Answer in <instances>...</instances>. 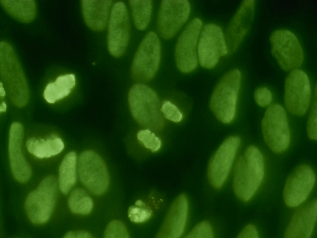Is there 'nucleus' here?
I'll return each mask as SVG.
<instances>
[{
  "label": "nucleus",
  "mask_w": 317,
  "mask_h": 238,
  "mask_svg": "<svg viewBox=\"0 0 317 238\" xmlns=\"http://www.w3.org/2000/svg\"><path fill=\"white\" fill-rule=\"evenodd\" d=\"M264 175L263 155L255 146H248L238 158L234 167L232 187L237 198L244 202L250 201L259 188Z\"/></svg>",
  "instance_id": "obj_1"
},
{
  "label": "nucleus",
  "mask_w": 317,
  "mask_h": 238,
  "mask_svg": "<svg viewBox=\"0 0 317 238\" xmlns=\"http://www.w3.org/2000/svg\"><path fill=\"white\" fill-rule=\"evenodd\" d=\"M128 99L131 114L140 125L152 130L163 127L164 121L160 111V100L152 89L137 83L130 89Z\"/></svg>",
  "instance_id": "obj_2"
},
{
  "label": "nucleus",
  "mask_w": 317,
  "mask_h": 238,
  "mask_svg": "<svg viewBox=\"0 0 317 238\" xmlns=\"http://www.w3.org/2000/svg\"><path fill=\"white\" fill-rule=\"evenodd\" d=\"M241 80L239 70L229 71L220 79L212 95L210 108L218 119L224 123H231L235 117Z\"/></svg>",
  "instance_id": "obj_3"
},
{
  "label": "nucleus",
  "mask_w": 317,
  "mask_h": 238,
  "mask_svg": "<svg viewBox=\"0 0 317 238\" xmlns=\"http://www.w3.org/2000/svg\"><path fill=\"white\" fill-rule=\"evenodd\" d=\"M59 188L56 178L50 175L45 178L35 189L28 193L25 208L32 223L41 224L49 219L56 204Z\"/></svg>",
  "instance_id": "obj_4"
},
{
  "label": "nucleus",
  "mask_w": 317,
  "mask_h": 238,
  "mask_svg": "<svg viewBox=\"0 0 317 238\" xmlns=\"http://www.w3.org/2000/svg\"><path fill=\"white\" fill-rule=\"evenodd\" d=\"M161 48L157 34L148 32L140 44L132 64L131 75L135 81L143 83L154 77L160 64Z\"/></svg>",
  "instance_id": "obj_5"
},
{
  "label": "nucleus",
  "mask_w": 317,
  "mask_h": 238,
  "mask_svg": "<svg viewBox=\"0 0 317 238\" xmlns=\"http://www.w3.org/2000/svg\"><path fill=\"white\" fill-rule=\"evenodd\" d=\"M263 138L273 152L281 153L288 148L290 135L287 114L280 105L274 104L267 108L261 123Z\"/></svg>",
  "instance_id": "obj_6"
},
{
  "label": "nucleus",
  "mask_w": 317,
  "mask_h": 238,
  "mask_svg": "<svg viewBox=\"0 0 317 238\" xmlns=\"http://www.w3.org/2000/svg\"><path fill=\"white\" fill-rule=\"evenodd\" d=\"M77 174L86 189L99 195L107 190L109 176L106 166L101 157L94 151L86 150L78 157Z\"/></svg>",
  "instance_id": "obj_7"
},
{
  "label": "nucleus",
  "mask_w": 317,
  "mask_h": 238,
  "mask_svg": "<svg viewBox=\"0 0 317 238\" xmlns=\"http://www.w3.org/2000/svg\"><path fill=\"white\" fill-rule=\"evenodd\" d=\"M271 52L280 68L285 71L298 69L302 65L304 54L295 35L286 29L277 30L271 35Z\"/></svg>",
  "instance_id": "obj_8"
},
{
  "label": "nucleus",
  "mask_w": 317,
  "mask_h": 238,
  "mask_svg": "<svg viewBox=\"0 0 317 238\" xmlns=\"http://www.w3.org/2000/svg\"><path fill=\"white\" fill-rule=\"evenodd\" d=\"M203 26L201 20L195 18L186 26L178 38L175 56L177 68L182 73H190L198 66V46Z\"/></svg>",
  "instance_id": "obj_9"
},
{
  "label": "nucleus",
  "mask_w": 317,
  "mask_h": 238,
  "mask_svg": "<svg viewBox=\"0 0 317 238\" xmlns=\"http://www.w3.org/2000/svg\"><path fill=\"white\" fill-rule=\"evenodd\" d=\"M284 103L291 114L297 116L305 115L311 100V90L309 78L303 71L292 70L285 82Z\"/></svg>",
  "instance_id": "obj_10"
},
{
  "label": "nucleus",
  "mask_w": 317,
  "mask_h": 238,
  "mask_svg": "<svg viewBox=\"0 0 317 238\" xmlns=\"http://www.w3.org/2000/svg\"><path fill=\"white\" fill-rule=\"evenodd\" d=\"M197 50L201 66L207 69L215 67L221 57L228 54L225 35L221 27L212 23L203 26Z\"/></svg>",
  "instance_id": "obj_11"
},
{
  "label": "nucleus",
  "mask_w": 317,
  "mask_h": 238,
  "mask_svg": "<svg viewBox=\"0 0 317 238\" xmlns=\"http://www.w3.org/2000/svg\"><path fill=\"white\" fill-rule=\"evenodd\" d=\"M130 27L125 3L119 1L112 6L108 21L107 46L110 53L119 57L125 52L130 37Z\"/></svg>",
  "instance_id": "obj_12"
},
{
  "label": "nucleus",
  "mask_w": 317,
  "mask_h": 238,
  "mask_svg": "<svg viewBox=\"0 0 317 238\" xmlns=\"http://www.w3.org/2000/svg\"><path fill=\"white\" fill-rule=\"evenodd\" d=\"M187 0H163L159 9L157 28L160 36L170 40L180 30L187 21L190 12Z\"/></svg>",
  "instance_id": "obj_13"
},
{
  "label": "nucleus",
  "mask_w": 317,
  "mask_h": 238,
  "mask_svg": "<svg viewBox=\"0 0 317 238\" xmlns=\"http://www.w3.org/2000/svg\"><path fill=\"white\" fill-rule=\"evenodd\" d=\"M240 144L239 137H229L223 141L213 156L208 165L207 175L210 183L214 188L219 189L225 183Z\"/></svg>",
  "instance_id": "obj_14"
},
{
  "label": "nucleus",
  "mask_w": 317,
  "mask_h": 238,
  "mask_svg": "<svg viewBox=\"0 0 317 238\" xmlns=\"http://www.w3.org/2000/svg\"><path fill=\"white\" fill-rule=\"evenodd\" d=\"M315 182L314 171L309 166L302 165L296 168L288 177L283 196L285 204L294 207L298 206L307 198Z\"/></svg>",
  "instance_id": "obj_15"
},
{
  "label": "nucleus",
  "mask_w": 317,
  "mask_h": 238,
  "mask_svg": "<svg viewBox=\"0 0 317 238\" xmlns=\"http://www.w3.org/2000/svg\"><path fill=\"white\" fill-rule=\"evenodd\" d=\"M24 129L18 122L11 126L9 137V154L11 170L14 178L21 183L27 182L30 178L32 170L25 159L22 151Z\"/></svg>",
  "instance_id": "obj_16"
},
{
  "label": "nucleus",
  "mask_w": 317,
  "mask_h": 238,
  "mask_svg": "<svg viewBox=\"0 0 317 238\" xmlns=\"http://www.w3.org/2000/svg\"><path fill=\"white\" fill-rule=\"evenodd\" d=\"M254 2L243 1L230 23L225 35L228 54L235 51L247 33L253 18Z\"/></svg>",
  "instance_id": "obj_17"
},
{
  "label": "nucleus",
  "mask_w": 317,
  "mask_h": 238,
  "mask_svg": "<svg viewBox=\"0 0 317 238\" xmlns=\"http://www.w3.org/2000/svg\"><path fill=\"white\" fill-rule=\"evenodd\" d=\"M317 200L314 199L297 209L285 230L284 237L309 238L317 220Z\"/></svg>",
  "instance_id": "obj_18"
},
{
  "label": "nucleus",
  "mask_w": 317,
  "mask_h": 238,
  "mask_svg": "<svg viewBox=\"0 0 317 238\" xmlns=\"http://www.w3.org/2000/svg\"><path fill=\"white\" fill-rule=\"evenodd\" d=\"M113 2V1L111 0L81 1L84 18L90 29L100 31L106 28Z\"/></svg>",
  "instance_id": "obj_19"
},
{
  "label": "nucleus",
  "mask_w": 317,
  "mask_h": 238,
  "mask_svg": "<svg viewBox=\"0 0 317 238\" xmlns=\"http://www.w3.org/2000/svg\"><path fill=\"white\" fill-rule=\"evenodd\" d=\"M26 146L28 152L33 156L43 159L59 154L63 149L64 145L60 138L53 134L45 139L31 138L27 141Z\"/></svg>",
  "instance_id": "obj_20"
},
{
  "label": "nucleus",
  "mask_w": 317,
  "mask_h": 238,
  "mask_svg": "<svg viewBox=\"0 0 317 238\" xmlns=\"http://www.w3.org/2000/svg\"><path fill=\"white\" fill-rule=\"evenodd\" d=\"M77 161L76 152L71 151L65 156L60 165L58 185L64 194H68L76 182Z\"/></svg>",
  "instance_id": "obj_21"
},
{
  "label": "nucleus",
  "mask_w": 317,
  "mask_h": 238,
  "mask_svg": "<svg viewBox=\"0 0 317 238\" xmlns=\"http://www.w3.org/2000/svg\"><path fill=\"white\" fill-rule=\"evenodd\" d=\"M76 83V79L74 74L61 75L54 82L50 83L46 86L44 93V98L48 102L53 103L68 95Z\"/></svg>",
  "instance_id": "obj_22"
},
{
  "label": "nucleus",
  "mask_w": 317,
  "mask_h": 238,
  "mask_svg": "<svg viewBox=\"0 0 317 238\" xmlns=\"http://www.w3.org/2000/svg\"><path fill=\"white\" fill-rule=\"evenodd\" d=\"M179 200V205L178 200L176 201L177 208H174V211L172 210L174 216L172 213H170L174 218L168 215L167 220L166 221L167 222L166 223L167 225L166 226L168 227L167 228H168L170 231L169 236H180L186 224L189 209L188 201L186 197L183 195L180 196Z\"/></svg>",
  "instance_id": "obj_23"
},
{
  "label": "nucleus",
  "mask_w": 317,
  "mask_h": 238,
  "mask_svg": "<svg viewBox=\"0 0 317 238\" xmlns=\"http://www.w3.org/2000/svg\"><path fill=\"white\" fill-rule=\"evenodd\" d=\"M4 8L11 15L23 22L32 20L35 15L34 0H1Z\"/></svg>",
  "instance_id": "obj_24"
},
{
  "label": "nucleus",
  "mask_w": 317,
  "mask_h": 238,
  "mask_svg": "<svg viewBox=\"0 0 317 238\" xmlns=\"http://www.w3.org/2000/svg\"><path fill=\"white\" fill-rule=\"evenodd\" d=\"M132 18L136 29L140 31L145 29L150 22L152 9L151 0H131L128 1Z\"/></svg>",
  "instance_id": "obj_25"
},
{
  "label": "nucleus",
  "mask_w": 317,
  "mask_h": 238,
  "mask_svg": "<svg viewBox=\"0 0 317 238\" xmlns=\"http://www.w3.org/2000/svg\"><path fill=\"white\" fill-rule=\"evenodd\" d=\"M68 205L72 213L86 215L91 211L93 203L92 198L85 190L77 187L73 190L70 194Z\"/></svg>",
  "instance_id": "obj_26"
},
{
  "label": "nucleus",
  "mask_w": 317,
  "mask_h": 238,
  "mask_svg": "<svg viewBox=\"0 0 317 238\" xmlns=\"http://www.w3.org/2000/svg\"><path fill=\"white\" fill-rule=\"evenodd\" d=\"M128 214L131 222L136 223H142L151 218L152 211L144 202L138 200L136 201L135 205L129 207Z\"/></svg>",
  "instance_id": "obj_27"
},
{
  "label": "nucleus",
  "mask_w": 317,
  "mask_h": 238,
  "mask_svg": "<svg viewBox=\"0 0 317 238\" xmlns=\"http://www.w3.org/2000/svg\"><path fill=\"white\" fill-rule=\"evenodd\" d=\"M137 137L142 144L152 152H157L161 148V139L149 129L146 128L139 130L137 134Z\"/></svg>",
  "instance_id": "obj_28"
},
{
  "label": "nucleus",
  "mask_w": 317,
  "mask_h": 238,
  "mask_svg": "<svg viewBox=\"0 0 317 238\" xmlns=\"http://www.w3.org/2000/svg\"><path fill=\"white\" fill-rule=\"evenodd\" d=\"M106 238H128L127 230L123 223L115 220L111 221L107 226L104 234Z\"/></svg>",
  "instance_id": "obj_29"
},
{
  "label": "nucleus",
  "mask_w": 317,
  "mask_h": 238,
  "mask_svg": "<svg viewBox=\"0 0 317 238\" xmlns=\"http://www.w3.org/2000/svg\"><path fill=\"white\" fill-rule=\"evenodd\" d=\"M160 111L164 117L175 122H179L183 119L182 113L177 107L168 100H164L161 103Z\"/></svg>",
  "instance_id": "obj_30"
},
{
  "label": "nucleus",
  "mask_w": 317,
  "mask_h": 238,
  "mask_svg": "<svg viewBox=\"0 0 317 238\" xmlns=\"http://www.w3.org/2000/svg\"><path fill=\"white\" fill-rule=\"evenodd\" d=\"M213 228L207 221H202L197 224L187 235L186 237L213 238L214 237Z\"/></svg>",
  "instance_id": "obj_31"
},
{
  "label": "nucleus",
  "mask_w": 317,
  "mask_h": 238,
  "mask_svg": "<svg viewBox=\"0 0 317 238\" xmlns=\"http://www.w3.org/2000/svg\"><path fill=\"white\" fill-rule=\"evenodd\" d=\"M317 93L313 102L307 125L308 136L311 139L317 140Z\"/></svg>",
  "instance_id": "obj_32"
},
{
  "label": "nucleus",
  "mask_w": 317,
  "mask_h": 238,
  "mask_svg": "<svg viewBox=\"0 0 317 238\" xmlns=\"http://www.w3.org/2000/svg\"><path fill=\"white\" fill-rule=\"evenodd\" d=\"M254 97L256 104L262 107H267L271 102L272 96L271 91L267 88L261 87L257 88L254 94Z\"/></svg>",
  "instance_id": "obj_33"
},
{
  "label": "nucleus",
  "mask_w": 317,
  "mask_h": 238,
  "mask_svg": "<svg viewBox=\"0 0 317 238\" xmlns=\"http://www.w3.org/2000/svg\"><path fill=\"white\" fill-rule=\"evenodd\" d=\"M258 234L257 229L252 224L246 225L238 235L239 238H258Z\"/></svg>",
  "instance_id": "obj_34"
},
{
  "label": "nucleus",
  "mask_w": 317,
  "mask_h": 238,
  "mask_svg": "<svg viewBox=\"0 0 317 238\" xmlns=\"http://www.w3.org/2000/svg\"><path fill=\"white\" fill-rule=\"evenodd\" d=\"M93 236L90 233L85 231H70L64 235L65 238H91Z\"/></svg>",
  "instance_id": "obj_35"
},
{
  "label": "nucleus",
  "mask_w": 317,
  "mask_h": 238,
  "mask_svg": "<svg viewBox=\"0 0 317 238\" xmlns=\"http://www.w3.org/2000/svg\"><path fill=\"white\" fill-rule=\"evenodd\" d=\"M6 106L4 102L2 103L0 107L1 112L5 111L6 109Z\"/></svg>",
  "instance_id": "obj_36"
}]
</instances>
